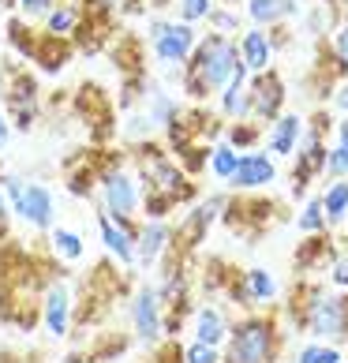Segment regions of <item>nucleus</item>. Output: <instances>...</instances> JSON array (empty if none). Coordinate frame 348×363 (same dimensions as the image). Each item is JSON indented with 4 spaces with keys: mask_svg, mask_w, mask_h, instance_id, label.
I'll return each instance as SVG.
<instances>
[{
    "mask_svg": "<svg viewBox=\"0 0 348 363\" xmlns=\"http://www.w3.org/2000/svg\"><path fill=\"white\" fill-rule=\"evenodd\" d=\"M0 187H4L11 218L23 221L26 228H34V233H49L52 221H57V199H52V191L45 184L11 177V172H0Z\"/></svg>",
    "mask_w": 348,
    "mask_h": 363,
    "instance_id": "20e7f679",
    "label": "nucleus"
},
{
    "mask_svg": "<svg viewBox=\"0 0 348 363\" xmlns=\"http://www.w3.org/2000/svg\"><path fill=\"white\" fill-rule=\"evenodd\" d=\"M281 326L270 315H244L225 341L221 363H277Z\"/></svg>",
    "mask_w": 348,
    "mask_h": 363,
    "instance_id": "f03ea898",
    "label": "nucleus"
},
{
    "mask_svg": "<svg viewBox=\"0 0 348 363\" xmlns=\"http://www.w3.org/2000/svg\"><path fill=\"white\" fill-rule=\"evenodd\" d=\"M300 143H303V116L281 113L274 124H270V135H266L270 154H277V157H296Z\"/></svg>",
    "mask_w": 348,
    "mask_h": 363,
    "instance_id": "dca6fc26",
    "label": "nucleus"
},
{
    "mask_svg": "<svg viewBox=\"0 0 348 363\" xmlns=\"http://www.w3.org/2000/svg\"><path fill=\"white\" fill-rule=\"evenodd\" d=\"M210 172L218 180H225L229 184L232 180V172H236V165H240V150L236 146H229V143H218V146H210Z\"/></svg>",
    "mask_w": 348,
    "mask_h": 363,
    "instance_id": "a878e982",
    "label": "nucleus"
},
{
    "mask_svg": "<svg viewBox=\"0 0 348 363\" xmlns=\"http://www.w3.org/2000/svg\"><path fill=\"white\" fill-rule=\"evenodd\" d=\"M142 113L150 116L154 131H169V128H176V124H180V116H184L180 101L172 98V94H169L165 86L150 83V79L142 83Z\"/></svg>",
    "mask_w": 348,
    "mask_h": 363,
    "instance_id": "f8f14e48",
    "label": "nucleus"
},
{
    "mask_svg": "<svg viewBox=\"0 0 348 363\" xmlns=\"http://www.w3.org/2000/svg\"><path fill=\"white\" fill-rule=\"evenodd\" d=\"M8 109V120H11V128L16 131H34V124H38V105H4Z\"/></svg>",
    "mask_w": 348,
    "mask_h": 363,
    "instance_id": "2f4dec72",
    "label": "nucleus"
},
{
    "mask_svg": "<svg viewBox=\"0 0 348 363\" xmlns=\"http://www.w3.org/2000/svg\"><path fill=\"white\" fill-rule=\"evenodd\" d=\"M146 45H150L154 60L165 72H184V64L191 60V52L198 45V30L176 19H150L146 23Z\"/></svg>",
    "mask_w": 348,
    "mask_h": 363,
    "instance_id": "39448f33",
    "label": "nucleus"
},
{
    "mask_svg": "<svg viewBox=\"0 0 348 363\" xmlns=\"http://www.w3.org/2000/svg\"><path fill=\"white\" fill-rule=\"evenodd\" d=\"M210 26H213V34H225V38H229V34H236V11H225V8H213V16L206 19Z\"/></svg>",
    "mask_w": 348,
    "mask_h": 363,
    "instance_id": "e433bc0d",
    "label": "nucleus"
},
{
    "mask_svg": "<svg viewBox=\"0 0 348 363\" xmlns=\"http://www.w3.org/2000/svg\"><path fill=\"white\" fill-rule=\"evenodd\" d=\"M8 34H11V45H16V52H23V57L34 60L38 38H42V34H34L30 23H23V19H11V23H8Z\"/></svg>",
    "mask_w": 348,
    "mask_h": 363,
    "instance_id": "c756f323",
    "label": "nucleus"
},
{
    "mask_svg": "<svg viewBox=\"0 0 348 363\" xmlns=\"http://www.w3.org/2000/svg\"><path fill=\"white\" fill-rule=\"evenodd\" d=\"M247 16L255 19V26H274L288 16H300V0H247Z\"/></svg>",
    "mask_w": 348,
    "mask_h": 363,
    "instance_id": "4be33fe9",
    "label": "nucleus"
},
{
    "mask_svg": "<svg viewBox=\"0 0 348 363\" xmlns=\"http://www.w3.org/2000/svg\"><path fill=\"white\" fill-rule=\"evenodd\" d=\"M72 315H75V300L68 281H49L38 296V318L52 341H64L72 333Z\"/></svg>",
    "mask_w": 348,
    "mask_h": 363,
    "instance_id": "6e6552de",
    "label": "nucleus"
},
{
    "mask_svg": "<svg viewBox=\"0 0 348 363\" xmlns=\"http://www.w3.org/2000/svg\"><path fill=\"white\" fill-rule=\"evenodd\" d=\"M8 225H11V206L4 199V187H0V240H8Z\"/></svg>",
    "mask_w": 348,
    "mask_h": 363,
    "instance_id": "a19ab883",
    "label": "nucleus"
},
{
    "mask_svg": "<svg viewBox=\"0 0 348 363\" xmlns=\"http://www.w3.org/2000/svg\"><path fill=\"white\" fill-rule=\"evenodd\" d=\"M213 0H176V23H187V26H195V23H203L213 16Z\"/></svg>",
    "mask_w": 348,
    "mask_h": 363,
    "instance_id": "7c9ffc66",
    "label": "nucleus"
},
{
    "mask_svg": "<svg viewBox=\"0 0 348 363\" xmlns=\"http://www.w3.org/2000/svg\"><path fill=\"white\" fill-rule=\"evenodd\" d=\"M232 296L244 300V307H259V303H270L277 296V277L262 266H251V270L240 274V285H232Z\"/></svg>",
    "mask_w": 348,
    "mask_h": 363,
    "instance_id": "f3484780",
    "label": "nucleus"
},
{
    "mask_svg": "<svg viewBox=\"0 0 348 363\" xmlns=\"http://www.w3.org/2000/svg\"><path fill=\"white\" fill-rule=\"evenodd\" d=\"M225 210V199L221 195H210L206 203H198L191 213L184 218V225H180V240H184V247H195L198 240H203L206 233H210V225L218 221V213Z\"/></svg>",
    "mask_w": 348,
    "mask_h": 363,
    "instance_id": "6ab92c4d",
    "label": "nucleus"
},
{
    "mask_svg": "<svg viewBox=\"0 0 348 363\" xmlns=\"http://www.w3.org/2000/svg\"><path fill=\"white\" fill-rule=\"evenodd\" d=\"M296 363H348V359H344V352H341V345L311 341V345H303V348H300Z\"/></svg>",
    "mask_w": 348,
    "mask_h": 363,
    "instance_id": "c85d7f7f",
    "label": "nucleus"
},
{
    "mask_svg": "<svg viewBox=\"0 0 348 363\" xmlns=\"http://www.w3.org/2000/svg\"><path fill=\"white\" fill-rule=\"evenodd\" d=\"M8 139H11V120H8V109L0 105V146H8Z\"/></svg>",
    "mask_w": 348,
    "mask_h": 363,
    "instance_id": "79ce46f5",
    "label": "nucleus"
},
{
    "mask_svg": "<svg viewBox=\"0 0 348 363\" xmlns=\"http://www.w3.org/2000/svg\"><path fill=\"white\" fill-rule=\"evenodd\" d=\"M322 210H326V225H341L348 218V180H333L322 191Z\"/></svg>",
    "mask_w": 348,
    "mask_h": 363,
    "instance_id": "393cba45",
    "label": "nucleus"
},
{
    "mask_svg": "<svg viewBox=\"0 0 348 363\" xmlns=\"http://www.w3.org/2000/svg\"><path fill=\"white\" fill-rule=\"evenodd\" d=\"M330 281L337 289H348V259H333V266H330Z\"/></svg>",
    "mask_w": 348,
    "mask_h": 363,
    "instance_id": "ea45409f",
    "label": "nucleus"
},
{
    "mask_svg": "<svg viewBox=\"0 0 348 363\" xmlns=\"http://www.w3.org/2000/svg\"><path fill=\"white\" fill-rule=\"evenodd\" d=\"M52 4H57V0H16V8H19L23 19H45Z\"/></svg>",
    "mask_w": 348,
    "mask_h": 363,
    "instance_id": "4c0bfd02",
    "label": "nucleus"
},
{
    "mask_svg": "<svg viewBox=\"0 0 348 363\" xmlns=\"http://www.w3.org/2000/svg\"><path fill=\"white\" fill-rule=\"evenodd\" d=\"M218 105L229 120H251V72L244 60L232 68V79L218 94Z\"/></svg>",
    "mask_w": 348,
    "mask_h": 363,
    "instance_id": "4468645a",
    "label": "nucleus"
},
{
    "mask_svg": "<svg viewBox=\"0 0 348 363\" xmlns=\"http://www.w3.org/2000/svg\"><path fill=\"white\" fill-rule=\"evenodd\" d=\"M337 146L348 154V120H341V124H337Z\"/></svg>",
    "mask_w": 348,
    "mask_h": 363,
    "instance_id": "c03bdc74",
    "label": "nucleus"
},
{
    "mask_svg": "<svg viewBox=\"0 0 348 363\" xmlns=\"http://www.w3.org/2000/svg\"><path fill=\"white\" fill-rule=\"evenodd\" d=\"M98 236L109 259H116L124 270L135 266V236H139V221H116L109 213H98Z\"/></svg>",
    "mask_w": 348,
    "mask_h": 363,
    "instance_id": "9d476101",
    "label": "nucleus"
},
{
    "mask_svg": "<svg viewBox=\"0 0 348 363\" xmlns=\"http://www.w3.org/2000/svg\"><path fill=\"white\" fill-rule=\"evenodd\" d=\"M333 105H337V109L344 113V120H348V83L337 86V94H333Z\"/></svg>",
    "mask_w": 348,
    "mask_h": 363,
    "instance_id": "37998d69",
    "label": "nucleus"
},
{
    "mask_svg": "<svg viewBox=\"0 0 348 363\" xmlns=\"http://www.w3.org/2000/svg\"><path fill=\"white\" fill-rule=\"evenodd\" d=\"M49 247L57 259L64 262H79L86 255V244H83V236L75 233V228H60V225H52L49 228Z\"/></svg>",
    "mask_w": 348,
    "mask_h": 363,
    "instance_id": "5701e85b",
    "label": "nucleus"
},
{
    "mask_svg": "<svg viewBox=\"0 0 348 363\" xmlns=\"http://www.w3.org/2000/svg\"><path fill=\"white\" fill-rule=\"evenodd\" d=\"M281 109H285V83H281V75L274 68L262 75H251V116L274 124Z\"/></svg>",
    "mask_w": 348,
    "mask_h": 363,
    "instance_id": "9b49d317",
    "label": "nucleus"
},
{
    "mask_svg": "<svg viewBox=\"0 0 348 363\" xmlns=\"http://www.w3.org/2000/svg\"><path fill=\"white\" fill-rule=\"evenodd\" d=\"M172 240H176V233H172L169 221L142 218L139 221V236H135V266L139 270H154L157 262L172 255Z\"/></svg>",
    "mask_w": 348,
    "mask_h": 363,
    "instance_id": "1a4fd4ad",
    "label": "nucleus"
},
{
    "mask_svg": "<svg viewBox=\"0 0 348 363\" xmlns=\"http://www.w3.org/2000/svg\"><path fill=\"white\" fill-rule=\"evenodd\" d=\"M42 23H45L49 38H64V42H72V34L79 30V23H83V8H79V0H57Z\"/></svg>",
    "mask_w": 348,
    "mask_h": 363,
    "instance_id": "412c9836",
    "label": "nucleus"
},
{
    "mask_svg": "<svg viewBox=\"0 0 348 363\" xmlns=\"http://www.w3.org/2000/svg\"><path fill=\"white\" fill-rule=\"evenodd\" d=\"M221 348H213V345H203V341H191L184 348V363H221Z\"/></svg>",
    "mask_w": 348,
    "mask_h": 363,
    "instance_id": "f704fd0d",
    "label": "nucleus"
},
{
    "mask_svg": "<svg viewBox=\"0 0 348 363\" xmlns=\"http://www.w3.org/2000/svg\"><path fill=\"white\" fill-rule=\"evenodd\" d=\"M68 57H72V42H64V38H49V34L38 38L34 64H42L45 72H60L64 64H68Z\"/></svg>",
    "mask_w": 348,
    "mask_h": 363,
    "instance_id": "b1692460",
    "label": "nucleus"
},
{
    "mask_svg": "<svg viewBox=\"0 0 348 363\" xmlns=\"http://www.w3.org/2000/svg\"><path fill=\"white\" fill-rule=\"evenodd\" d=\"M191 333H195V341L221 348L232 333V322L218 303H203V307H195V315H191Z\"/></svg>",
    "mask_w": 348,
    "mask_h": 363,
    "instance_id": "2eb2a0df",
    "label": "nucleus"
},
{
    "mask_svg": "<svg viewBox=\"0 0 348 363\" xmlns=\"http://www.w3.org/2000/svg\"><path fill=\"white\" fill-rule=\"evenodd\" d=\"M120 131H124V139L135 143V146H146L154 139V124H150V116H146L142 109H131L124 116V128H120Z\"/></svg>",
    "mask_w": 348,
    "mask_h": 363,
    "instance_id": "cd10ccee",
    "label": "nucleus"
},
{
    "mask_svg": "<svg viewBox=\"0 0 348 363\" xmlns=\"http://www.w3.org/2000/svg\"><path fill=\"white\" fill-rule=\"evenodd\" d=\"M333 52H337V64H341V72L348 75V19L337 26V34H333Z\"/></svg>",
    "mask_w": 348,
    "mask_h": 363,
    "instance_id": "58836bf2",
    "label": "nucleus"
},
{
    "mask_svg": "<svg viewBox=\"0 0 348 363\" xmlns=\"http://www.w3.org/2000/svg\"><path fill=\"white\" fill-rule=\"evenodd\" d=\"M240 64V45L225 34H206L198 38L191 60L184 64L180 83L191 101H206L213 94H221L225 83L232 79V68Z\"/></svg>",
    "mask_w": 348,
    "mask_h": 363,
    "instance_id": "f257e3e1",
    "label": "nucleus"
},
{
    "mask_svg": "<svg viewBox=\"0 0 348 363\" xmlns=\"http://www.w3.org/2000/svg\"><path fill=\"white\" fill-rule=\"evenodd\" d=\"M296 228H300V233H307V236L326 233V210H322V195L307 199V206L300 210V218H296Z\"/></svg>",
    "mask_w": 348,
    "mask_h": 363,
    "instance_id": "bb28decb",
    "label": "nucleus"
},
{
    "mask_svg": "<svg viewBox=\"0 0 348 363\" xmlns=\"http://www.w3.org/2000/svg\"><path fill=\"white\" fill-rule=\"evenodd\" d=\"M0 101H4V75H0Z\"/></svg>",
    "mask_w": 348,
    "mask_h": 363,
    "instance_id": "a18cd8bd",
    "label": "nucleus"
},
{
    "mask_svg": "<svg viewBox=\"0 0 348 363\" xmlns=\"http://www.w3.org/2000/svg\"><path fill=\"white\" fill-rule=\"evenodd\" d=\"M300 322L315 341L341 345V341H348V300L344 296H326L322 289H307Z\"/></svg>",
    "mask_w": 348,
    "mask_h": 363,
    "instance_id": "423d86ee",
    "label": "nucleus"
},
{
    "mask_svg": "<svg viewBox=\"0 0 348 363\" xmlns=\"http://www.w3.org/2000/svg\"><path fill=\"white\" fill-rule=\"evenodd\" d=\"M259 143V128H251V120H236V124L229 128V146H236L240 154L247 150V146Z\"/></svg>",
    "mask_w": 348,
    "mask_h": 363,
    "instance_id": "473e14b6",
    "label": "nucleus"
},
{
    "mask_svg": "<svg viewBox=\"0 0 348 363\" xmlns=\"http://www.w3.org/2000/svg\"><path fill=\"white\" fill-rule=\"evenodd\" d=\"M240 60L247 64L251 75L270 72V64H274V38L266 34L262 26H251V30H244V38H240Z\"/></svg>",
    "mask_w": 348,
    "mask_h": 363,
    "instance_id": "a211bd4d",
    "label": "nucleus"
},
{
    "mask_svg": "<svg viewBox=\"0 0 348 363\" xmlns=\"http://www.w3.org/2000/svg\"><path fill=\"white\" fill-rule=\"evenodd\" d=\"M98 199H101V213H109V218H116V221H142V184H139V172L128 169L124 161L109 157L101 165Z\"/></svg>",
    "mask_w": 348,
    "mask_h": 363,
    "instance_id": "7ed1b4c3",
    "label": "nucleus"
},
{
    "mask_svg": "<svg viewBox=\"0 0 348 363\" xmlns=\"http://www.w3.org/2000/svg\"><path fill=\"white\" fill-rule=\"evenodd\" d=\"M277 180V161L270 154H240V165L232 172L229 187L236 191H259V187H270Z\"/></svg>",
    "mask_w": 348,
    "mask_h": 363,
    "instance_id": "ddd939ff",
    "label": "nucleus"
},
{
    "mask_svg": "<svg viewBox=\"0 0 348 363\" xmlns=\"http://www.w3.org/2000/svg\"><path fill=\"white\" fill-rule=\"evenodd\" d=\"M98 177H101V169H83V172H72V180H68V191L79 195V199H86L98 191Z\"/></svg>",
    "mask_w": 348,
    "mask_h": 363,
    "instance_id": "72a5a7b5",
    "label": "nucleus"
},
{
    "mask_svg": "<svg viewBox=\"0 0 348 363\" xmlns=\"http://www.w3.org/2000/svg\"><path fill=\"white\" fill-rule=\"evenodd\" d=\"M131 333L146 348H154L165 337V307L162 296H157V285H150V281H142L131 296Z\"/></svg>",
    "mask_w": 348,
    "mask_h": 363,
    "instance_id": "0eeeda50",
    "label": "nucleus"
},
{
    "mask_svg": "<svg viewBox=\"0 0 348 363\" xmlns=\"http://www.w3.org/2000/svg\"><path fill=\"white\" fill-rule=\"evenodd\" d=\"M322 169H326V146H322V139H318V135L303 139L300 150H296V172H292V187H296V191H303L307 180L318 177Z\"/></svg>",
    "mask_w": 348,
    "mask_h": 363,
    "instance_id": "aec40b11",
    "label": "nucleus"
},
{
    "mask_svg": "<svg viewBox=\"0 0 348 363\" xmlns=\"http://www.w3.org/2000/svg\"><path fill=\"white\" fill-rule=\"evenodd\" d=\"M326 177L333 180H348V154L341 150V146H333V150H326Z\"/></svg>",
    "mask_w": 348,
    "mask_h": 363,
    "instance_id": "c9c22d12",
    "label": "nucleus"
}]
</instances>
